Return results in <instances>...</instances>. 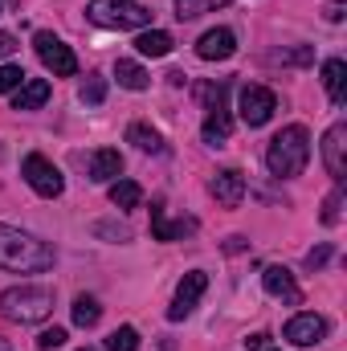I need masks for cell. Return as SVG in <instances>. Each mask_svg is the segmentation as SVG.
<instances>
[{
  "instance_id": "cell-33",
  "label": "cell",
  "mask_w": 347,
  "mask_h": 351,
  "mask_svg": "<svg viewBox=\"0 0 347 351\" xmlns=\"http://www.w3.org/2000/svg\"><path fill=\"white\" fill-rule=\"evenodd\" d=\"M16 49H21V45H16V37H12V33H0V58H12Z\"/></svg>"
},
{
  "instance_id": "cell-37",
  "label": "cell",
  "mask_w": 347,
  "mask_h": 351,
  "mask_svg": "<svg viewBox=\"0 0 347 351\" xmlns=\"http://www.w3.org/2000/svg\"><path fill=\"white\" fill-rule=\"evenodd\" d=\"M0 4H4V0H0Z\"/></svg>"
},
{
  "instance_id": "cell-3",
  "label": "cell",
  "mask_w": 347,
  "mask_h": 351,
  "mask_svg": "<svg viewBox=\"0 0 347 351\" xmlns=\"http://www.w3.org/2000/svg\"><path fill=\"white\" fill-rule=\"evenodd\" d=\"M0 315L8 323H21V327L41 323L53 315V290L49 286H8L0 294Z\"/></svg>"
},
{
  "instance_id": "cell-7",
  "label": "cell",
  "mask_w": 347,
  "mask_h": 351,
  "mask_svg": "<svg viewBox=\"0 0 347 351\" xmlns=\"http://www.w3.org/2000/svg\"><path fill=\"white\" fill-rule=\"evenodd\" d=\"M204 290H208V274H204V269H188V274L180 278V286H176V298H172V306H168V319H172V323L188 319V315L196 311V302H200Z\"/></svg>"
},
{
  "instance_id": "cell-12",
  "label": "cell",
  "mask_w": 347,
  "mask_h": 351,
  "mask_svg": "<svg viewBox=\"0 0 347 351\" xmlns=\"http://www.w3.org/2000/svg\"><path fill=\"white\" fill-rule=\"evenodd\" d=\"M233 53H237L233 29H208V33L196 41V58H204V62H225V58H233Z\"/></svg>"
},
{
  "instance_id": "cell-32",
  "label": "cell",
  "mask_w": 347,
  "mask_h": 351,
  "mask_svg": "<svg viewBox=\"0 0 347 351\" xmlns=\"http://www.w3.org/2000/svg\"><path fill=\"white\" fill-rule=\"evenodd\" d=\"M323 16H327L331 25H339V21L347 16V4H344V0H335V4H327V12H323Z\"/></svg>"
},
{
  "instance_id": "cell-24",
  "label": "cell",
  "mask_w": 347,
  "mask_h": 351,
  "mask_svg": "<svg viewBox=\"0 0 347 351\" xmlns=\"http://www.w3.org/2000/svg\"><path fill=\"white\" fill-rule=\"evenodd\" d=\"M106 351H139V331L135 327H119L106 335Z\"/></svg>"
},
{
  "instance_id": "cell-11",
  "label": "cell",
  "mask_w": 347,
  "mask_h": 351,
  "mask_svg": "<svg viewBox=\"0 0 347 351\" xmlns=\"http://www.w3.org/2000/svg\"><path fill=\"white\" fill-rule=\"evenodd\" d=\"M323 164H327V172L344 184V176H347V127L344 123H335L327 131V139H323Z\"/></svg>"
},
{
  "instance_id": "cell-34",
  "label": "cell",
  "mask_w": 347,
  "mask_h": 351,
  "mask_svg": "<svg viewBox=\"0 0 347 351\" xmlns=\"http://www.w3.org/2000/svg\"><path fill=\"white\" fill-rule=\"evenodd\" d=\"M265 343H270V335L258 331V335H250V339H246V351H265Z\"/></svg>"
},
{
  "instance_id": "cell-30",
  "label": "cell",
  "mask_w": 347,
  "mask_h": 351,
  "mask_svg": "<svg viewBox=\"0 0 347 351\" xmlns=\"http://www.w3.org/2000/svg\"><path fill=\"white\" fill-rule=\"evenodd\" d=\"M265 62H294V66H307V62H311V49H307V45H302V49H290V53L278 49V53H270Z\"/></svg>"
},
{
  "instance_id": "cell-15",
  "label": "cell",
  "mask_w": 347,
  "mask_h": 351,
  "mask_svg": "<svg viewBox=\"0 0 347 351\" xmlns=\"http://www.w3.org/2000/svg\"><path fill=\"white\" fill-rule=\"evenodd\" d=\"M49 82L45 78H25L21 86H16V98H12V110H37V106H45L49 102Z\"/></svg>"
},
{
  "instance_id": "cell-25",
  "label": "cell",
  "mask_w": 347,
  "mask_h": 351,
  "mask_svg": "<svg viewBox=\"0 0 347 351\" xmlns=\"http://www.w3.org/2000/svg\"><path fill=\"white\" fill-rule=\"evenodd\" d=\"M217 4H229V0H176V16L180 21H196L200 12H208Z\"/></svg>"
},
{
  "instance_id": "cell-36",
  "label": "cell",
  "mask_w": 347,
  "mask_h": 351,
  "mask_svg": "<svg viewBox=\"0 0 347 351\" xmlns=\"http://www.w3.org/2000/svg\"><path fill=\"white\" fill-rule=\"evenodd\" d=\"M82 351H98V348H82Z\"/></svg>"
},
{
  "instance_id": "cell-19",
  "label": "cell",
  "mask_w": 347,
  "mask_h": 351,
  "mask_svg": "<svg viewBox=\"0 0 347 351\" xmlns=\"http://www.w3.org/2000/svg\"><path fill=\"white\" fill-rule=\"evenodd\" d=\"M172 45H176V41L164 33V29H147V33H139V37H135V49H139L143 58H168V53H172Z\"/></svg>"
},
{
  "instance_id": "cell-23",
  "label": "cell",
  "mask_w": 347,
  "mask_h": 351,
  "mask_svg": "<svg viewBox=\"0 0 347 351\" xmlns=\"http://www.w3.org/2000/svg\"><path fill=\"white\" fill-rule=\"evenodd\" d=\"M98 319H102V306H98V298L78 294V298H74V323H78V327H98Z\"/></svg>"
},
{
  "instance_id": "cell-13",
  "label": "cell",
  "mask_w": 347,
  "mask_h": 351,
  "mask_svg": "<svg viewBox=\"0 0 347 351\" xmlns=\"http://www.w3.org/2000/svg\"><path fill=\"white\" fill-rule=\"evenodd\" d=\"M261 286H265V294L286 298V302H298V298H302V294H298V286H294V274H290L286 265H265Z\"/></svg>"
},
{
  "instance_id": "cell-4",
  "label": "cell",
  "mask_w": 347,
  "mask_h": 351,
  "mask_svg": "<svg viewBox=\"0 0 347 351\" xmlns=\"http://www.w3.org/2000/svg\"><path fill=\"white\" fill-rule=\"evenodd\" d=\"M86 16L98 29H147L152 25V8L139 0H90Z\"/></svg>"
},
{
  "instance_id": "cell-8",
  "label": "cell",
  "mask_w": 347,
  "mask_h": 351,
  "mask_svg": "<svg viewBox=\"0 0 347 351\" xmlns=\"http://www.w3.org/2000/svg\"><path fill=\"white\" fill-rule=\"evenodd\" d=\"M237 106H241V119H246L250 127H265V123L274 119V110H278V94L265 90V86H241Z\"/></svg>"
},
{
  "instance_id": "cell-1",
  "label": "cell",
  "mask_w": 347,
  "mask_h": 351,
  "mask_svg": "<svg viewBox=\"0 0 347 351\" xmlns=\"http://www.w3.org/2000/svg\"><path fill=\"white\" fill-rule=\"evenodd\" d=\"M58 262L53 245L25 233V229H12V225H0V265L8 274H41Z\"/></svg>"
},
{
  "instance_id": "cell-21",
  "label": "cell",
  "mask_w": 347,
  "mask_h": 351,
  "mask_svg": "<svg viewBox=\"0 0 347 351\" xmlns=\"http://www.w3.org/2000/svg\"><path fill=\"white\" fill-rule=\"evenodd\" d=\"M115 78H119V86H127V90H147V70H143L139 62L119 58V62H115Z\"/></svg>"
},
{
  "instance_id": "cell-35",
  "label": "cell",
  "mask_w": 347,
  "mask_h": 351,
  "mask_svg": "<svg viewBox=\"0 0 347 351\" xmlns=\"http://www.w3.org/2000/svg\"><path fill=\"white\" fill-rule=\"evenodd\" d=\"M0 351H12V348H8V343H4V339H0Z\"/></svg>"
},
{
  "instance_id": "cell-6",
  "label": "cell",
  "mask_w": 347,
  "mask_h": 351,
  "mask_svg": "<svg viewBox=\"0 0 347 351\" xmlns=\"http://www.w3.org/2000/svg\"><path fill=\"white\" fill-rule=\"evenodd\" d=\"M21 176L29 180V188L37 192V196H45V200H53V196H62V188H66V180L62 172L41 156V152H33V156H25V164H21Z\"/></svg>"
},
{
  "instance_id": "cell-28",
  "label": "cell",
  "mask_w": 347,
  "mask_h": 351,
  "mask_svg": "<svg viewBox=\"0 0 347 351\" xmlns=\"http://www.w3.org/2000/svg\"><path fill=\"white\" fill-rule=\"evenodd\" d=\"M62 343H66V331H62V327H49V331L37 335V348L41 351H58Z\"/></svg>"
},
{
  "instance_id": "cell-9",
  "label": "cell",
  "mask_w": 347,
  "mask_h": 351,
  "mask_svg": "<svg viewBox=\"0 0 347 351\" xmlns=\"http://www.w3.org/2000/svg\"><path fill=\"white\" fill-rule=\"evenodd\" d=\"M294 348H315V343H323L327 339V319L323 315H311V311H302V315H294L290 323H286V331H282Z\"/></svg>"
},
{
  "instance_id": "cell-16",
  "label": "cell",
  "mask_w": 347,
  "mask_h": 351,
  "mask_svg": "<svg viewBox=\"0 0 347 351\" xmlns=\"http://www.w3.org/2000/svg\"><path fill=\"white\" fill-rule=\"evenodd\" d=\"M188 229H192V221H168V217H164V200H160V196L152 200V237H156V241H176V237H184Z\"/></svg>"
},
{
  "instance_id": "cell-31",
  "label": "cell",
  "mask_w": 347,
  "mask_h": 351,
  "mask_svg": "<svg viewBox=\"0 0 347 351\" xmlns=\"http://www.w3.org/2000/svg\"><path fill=\"white\" fill-rule=\"evenodd\" d=\"M327 258H331V245H319V250H311V254H307V265H311V269H319V265H327Z\"/></svg>"
},
{
  "instance_id": "cell-5",
  "label": "cell",
  "mask_w": 347,
  "mask_h": 351,
  "mask_svg": "<svg viewBox=\"0 0 347 351\" xmlns=\"http://www.w3.org/2000/svg\"><path fill=\"white\" fill-rule=\"evenodd\" d=\"M33 45H37L41 66H45L53 78H74V74H78V58H74V49H70L62 37H53V33H37Z\"/></svg>"
},
{
  "instance_id": "cell-27",
  "label": "cell",
  "mask_w": 347,
  "mask_h": 351,
  "mask_svg": "<svg viewBox=\"0 0 347 351\" xmlns=\"http://www.w3.org/2000/svg\"><path fill=\"white\" fill-rule=\"evenodd\" d=\"M339 208H344V184L327 196V204H323V225H335V221H339Z\"/></svg>"
},
{
  "instance_id": "cell-26",
  "label": "cell",
  "mask_w": 347,
  "mask_h": 351,
  "mask_svg": "<svg viewBox=\"0 0 347 351\" xmlns=\"http://www.w3.org/2000/svg\"><path fill=\"white\" fill-rule=\"evenodd\" d=\"M21 82H25V70H21V66H12V62H4V66H0V94L16 90Z\"/></svg>"
},
{
  "instance_id": "cell-29",
  "label": "cell",
  "mask_w": 347,
  "mask_h": 351,
  "mask_svg": "<svg viewBox=\"0 0 347 351\" xmlns=\"http://www.w3.org/2000/svg\"><path fill=\"white\" fill-rule=\"evenodd\" d=\"M106 98V78H90L86 86H82V102H90V106H98Z\"/></svg>"
},
{
  "instance_id": "cell-2",
  "label": "cell",
  "mask_w": 347,
  "mask_h": 351,
  "mask_svg": "<svg viewBox=\"0 0 347 351\" xmlns=\"http://www.w3.org/2000/svg\"><path fill=\"white\" fill-rule=\"evenodd\" d=\"M307 160H311V135L302 123L294 127H282L270 147H265V168L278 176V180H294V176L307 172Z\"/></svg>"
},
{
  "instance_id": "cell-17",
  "label": "cell",
  "mask_w": 347,
  "mask_h": 351,
  "mask_svg": "<svg viewBox=\"0 0 347 351\" xmlns=\"http://www.w3.org/2000/svg\"><path fill=\"white\" fill-rule=\"evenodd\" d=\"M229 131H233V119H229V106L221 102V106H213V110H208V119H204V131H200V135H204V143H208V147H221V143L229 139Z\"/></svg>"
},
{
  "instance_id": "cell-20",
  "label": "cell",
  "mask_w": 347,
  "mask_h": 351,
  "mask_svg": "<svg viewBox=\"0 0 347 351\" xmlns=\"http://www.w3.org/2000/svg\"><path fill=\"white\" fill-rule=\"evenodd\" d=\"M127 143H135L139 152H152V156H160V152H164L160 131H152L147 123H131V127H127Z\"/></svg>"
},
{
  "instance_id": "cell-22",
  "label": "cell",
  "mask_w": 347,
  "mask_h": 351,
  "mask_svg": "<svg viewBox=\"0 0 347 351\" xmlns=\"http://www.w3.org/2000/svg\"><path fill=\"white\" fill-rule=\"evenodd\" d=\"M139 200H143V188L135 180H115L110 184V204L115 208H139Z\"/></svg>"
},
{
  "instance_id": "cell-10",
  "label": "cell",
  "mask_w": 347,
  "mask_h": 351,
  "mask_svg": "<svg viewBox=\"0 0 347 351\" xmlns=\"http://www.w3.org/2000/svg\"><path fill=\"white\" fill-rule=\"evenodd\" d=\"M208 192H213V200H217V204L237 208V204H241V196H246V176L237 172V168H225V172H217L213 180H208Z\"/></svg>"
},
{
  "instance_id": "cell-14",
  "label": "cell",
  "mask_w": 347,
  "mask_h": 351,
  "mask_svg": "<svg viewBox=\"0 0 347 351\" xmlns=\"http://www.w3.org/2000/svg\"><path fill=\"white\" fill-rule=\"evenodd\" d=\"M119 172H123V156L115 147H102V152L90 156V180L94 184H115Z\"/></svg>"
},
{
  "instance_id": "cell-18",
  "label": "cell",
  "mask_w": 347,
  "mask_h": 351,
  "mask_svg": "<svg viewBox=\"0 0 347 351\" xmlns=\"http://www.w3.org/2000/svg\"><path fill=\"white\" fill-rule=\"evenodd\" d=\"M323 86H327V94H331V102H335V106L347 98V62H344V58L323 62Z\"/></svg>"
}]
</instances>
